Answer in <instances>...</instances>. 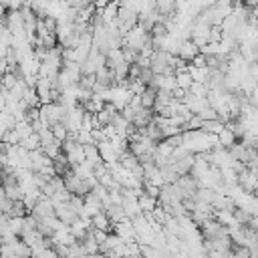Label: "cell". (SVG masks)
I'll return each mask as SVG.
<instances>
[{
    "mask_svg": "<svg viewBox=\"0 0 258 258\" xmlns=\"http://www.w3.org/2000/svg\"><path fill=\"white\" fill-rule=\"evenodd\" d=\"M91 226L97 228V230H103V232H113V222H111V218L105 214V210H99V212L91 218Z\"/></svg>",
    "mask_w": 258,
    "mask_h": 258,
    "instance_id": "3",
    "label": "cell"
},
{
    "mask_svg": "<svg viewBox=\"0 0 258 258\" xmlns=\"http://www.w3.org/2000/svg\"><path fill=\"white\" fill-rule=\"evenodd\" d=\"M216 137H218V145H220V147H226V149L238 141L236 133H234V131H232L228 125H226V127H224V129H222V131H220Z\"/></svg>",
    "mask_w": 258,
    "mask_h": 258,
    "instance_id": "4",
    "label": "cell"
},
{
    "mask_svg": "<svg viewBox=\"0 0 258 258\" xmlns=\"http://www.w3.org/2000/svg\"><path fill=\"white\" fill-rule=\"evenodd\" d=\"M50 131H52L54 139H58V141H64V139L69 137V129H67L62 123H54V125H50Z\"/></svg>",
    "mask_w": 258,
    "mask_h": 258,
    "instance_id": "6",
    "label": "cell"
},
{
    "mask_svg": "<svg viewBox=\"0 0 258 258\" xmlns=\"http://www.w3.org/2000/svg\"><path fill=\"white\" fill-rule=\"evenodd\" d=\"M196 54H200V46L191 40V38H185V40H181V44H179V52H177V56L179 58H183L185 62H189Z\"/></svg>",
    "mask_w": 258,
    "mask_h": 258,
    "instance_id": "2",
    "label": "cell"
},
{
    "mask_svg": "<svg viewBox=\"0 0 258 258\" xmlns=\"http://www.w3.org/2000/svg\"><path fill=\"white\" fill-rule=\"evenodd\" d=\"M175 83H177V87H179V89H183V91H189V87H191L194 79H191L189 71L185 69V71H177V73H175Z\"/></svg>",
    "mask_w": 258,
    "mask_h": 258,
    "instance_id": "5",
    "label": "cell"
},
{
    "mask_svg": "<svg viewBox=\"0 0 258 258\" xmlns=\"http://www.w3.org/2000/svg\"><path fill=\"white\" fill-rule=\"evenodd\" d=\"M30 214H32L36 220H46V218L54 216V206H52L50 198H46V196H40V198L36 200V204L32 206Z\"/></svg>",
    "mask_w": 258,
    "mask_h": 258,
    "instance_id": "1",
    "label": "cell"
}]
</instances>
